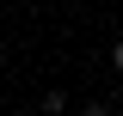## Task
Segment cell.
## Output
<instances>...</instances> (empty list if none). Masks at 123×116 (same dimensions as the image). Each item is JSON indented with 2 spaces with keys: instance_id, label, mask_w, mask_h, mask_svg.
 I'll return each instance as SVG.
<instances>
[{
  "instance_id": "obj_1",
  "label": "cell",
  "mask_w": 123,
  "mask_h": 116,
  "mask_svg": "<svg viewBox=\"0 0 123 116\" xmlns=\"http://www.w3.org/2000/svg\"><path fill=\"white\" fill-rule=\"evenodd\" d=\"M37 104H43V116H62L68 110V92H49V98H37Z\"/></svg>"
},
{
  "instance_id": "obj_2",
  "label": "cell",
  "mask_w": 123,
  "mask_h": 116,
  "mask_svg": "<svg viewBox=\"0 0 123 116\" xmlns=\"http://www.w3.org/2000/svg\"><path fill=\"white\" fill-rule=\"evenodd\" d=\"M80 116H111V104H98V98H86V104H80Z\"/></svg>"
},
{
  "instance_id": "obj_3",
  "label": "cell",
  "mask_w": 123,
  "mask_h": 116,
  "mask_svg": "<svg viewBox=\"0 0 123 116\" xmlns=\"http://www.w3.org/2000/svg\"><path fill=\"white\" fill-rule=\"evenodd\" d=\"M111 67H117V73H123V43H111Z\"/></svg>"
}]
</instances>
